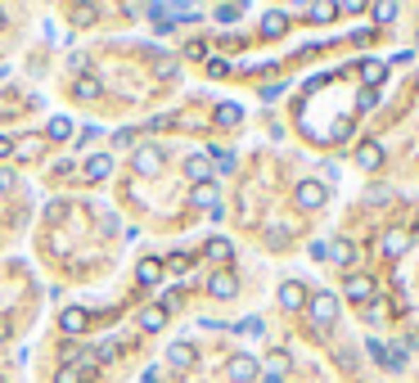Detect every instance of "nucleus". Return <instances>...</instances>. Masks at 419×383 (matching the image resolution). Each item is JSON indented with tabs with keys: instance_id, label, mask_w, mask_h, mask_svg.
<instances>
[{
	"instance_id": "nucleus-5",
	"label": "nucleus",
	"mask_w": 419,
	"mask_h": 383,
	"mask_svg": "<svg viewBox=\"0 0 419 383\" xmlns=\"http://www.w3.org/2000/svg\"><path fill=\"white\" fill-rule=\"evenodd\" d=\"M356 167H361V171H379V167H384V144H379V140H361V144H356Z\"/></svg>"
},
{
	"instance_id": "nucleus-19",
	"label": "nucleus",
	"mask_w": 419,
	"mask_h": 383,
	"mask_svg": "<svg viewBox=\"0 0 419 383\" xmlns=\"http://www.w3.org/2000/svg\"><path fill=\"white\" fill-rule=\"evenodd\" d=\"M167 361L176 365V370H190V365H194V348H190V343H171V348H167Z\"/></svg>"
},
{
	"instance_id": "nucleus-13",
	"label": "nucleus",
	"mask_w": 419,
	"mask_h": 383,
	"mask_svg": "<svg viewBox=\"0 0 419 383\" xmlns=\"http://www.w3.org/2000/svg\"><path fill=\"white\" fill-rule=\"evenodd\" d=\"M388 77V59H365L361 64V81L369 86V91H379V81Z\"/></svg>"
},
{
	"instance_id": "nucleus-31",
	"label": "nucleus",
	"mask_w": 419,
	"mask_h": 383,
	"mask_svg": "<svg viewBox=\"0 0 419 383\" xmlns=\"http://www.w3.org/2000/svg\"><path fill=\"white\" fill-rule=\"evenodd\" d=\"M167 270H171V275H185V270H190V257H185V253H171V257H167Z\"/></svg>"
},
{
	"instance_id": "nucleus-15",
	"label": "nucleus",
	"mask_w": 419,
	"mask_h": 383,
	"mask_svg": "<svg viewBox=\"0 0 419 383\" xmlns=\"http://www.w3.org/2000/svg\"><path fill=\"white\" fill-rule=\"evenodd\" d=\"M207 262H217V266H226L230 262V257H235V248H230V239H221V234H217V239H207Z\"/></svg>"
},
{
	"instance_id": "nucleus-17",
	"label": "nucleus",
	"mask_w": 419,
	"mask_h": 383,
	"mask_svg": "<svg viewBox=\"0 0 419 383\" xmlns=\"http://www.w3.org/2000/svg\"><path fill=\"white\" fill-rule=\"evenodd\" d=\"M212 122H217V127H239V122H243V108H239V104H217Z\"/></svg>"
},
{
	"instance_id": "nucleus-40",
	"label": "nucleus",
	"mask_w": 419,
	"mask_h": 383,
	"mask_svg": "<svg viewBox=\"0 0 419 383\" xmlns=\"http://www.w3.org/2000/svg\"><path fill=\"white\" fill-rule=\"evenodd\" d=\"M9 190H14V171L0 167V194H9Z\"/></svg>"
},
{
	"instance_id": "nucleus-7",
	"label": "nucleus",
	"mask_w": 419,
	"mask_h": 383,
	"mask_svg": "<svg viewBox=\"0 0 419 383\" xmlns=\"http://www.w3.org/2000/svg\"><path fill=\"white\" fill-rule=\"evenodd\" d=\"M207 293H212L217 302H230V298H235V293H239V280L230 275V270H217V275L207 280Z\"/></svg>"
},
{
	"instance_id": "nucleus-35",
	"label": "nucleus",
	"mask_w": 419,
	"mask_h": 383,
	"mask_svg": "<svg viewBox=\"0 0 419 383\" xmlns=\"http://www.w3.org/2000/svg\"><path fill=\"white\" fill-rule=\"evenodd\" d=\"M185 59H203L207 64V45L203 41H185Z\"/></svg>"
},
{
	"instance_id": "nucleus-44",
	"label": "nucleus",
	"mask_w": 419,
	"mask_h": 383,
	"mask_svg": "<svg viewBox=\"0 0 419 383\" xmlns=\"http://www.w3.org/2000/svg\"><path fill=\"white\" fill-rule=\"evenodd\" d=\"M0 28H5V9H0Z\"/></svg>"
},
{
	"instance_id": "nucleus-29",
	"label": "nucleus",
	"mask_w": 419,
	"mask_h": 383,
	"mask_svg": "<svg viewBox=\"0 0 419 383\" xmlns=\"http://www.w3.org/2000/svg\"><path fill=\"white\" fill-rule=\"evenodd\" d=\"M239 333H248V338H262V333H266V325H262L257 316H248V320H239Z\"/></svg>"
},
{
	"instance_id": "nucleus-27",
	"label": "nucleus",
	"mask_w": 419,
	"mask_h": 383,
	"mask_svg": "<svg viewBox=\"0 0 419 383\" xmlns=\"http://www.w3.org/2000/svg\"><path fill=\"white\" fill-rule=\"evenodd\" d=\"M14 154H18V158H36V154H41V140H36V135H28V140L14 144Z\"/></svg>"
},
{
	"instance_id": "nucleus-41",
	"label": "nucleus",
	"mask_w": 419,
	"mask_h": 383,
	"mask_svg": "<svg viewBox=\"0 0 419 383\" xmlns=\"http://www.w3.org/2000/svg\"><path fill=\"white\" fill-rule=\"evenodd\" d=\"M113 140H117V149H131V144H135V131H117Z\"/></svg>"
},
{
	"instance_id": "nucleus-32",
	"label": "nucleus",
	"mask_w": 419,
	"mask_h": 383,
	"mask_svg": "<svg viewBox=\"0 0 419 383\" xmlns=\"http://www.w3.org/2000/svg\"><path fill=\"white\" fill-rule=\"evenodd\" d=\"M212 158V171H235V154H207Z\"/></svg>"
},
{
	"instance_id": "nucleus-36",
	"label": "nucleus",
	"mask_w": 419,
	"mask_h": 383,
	"mask_svg": "<svg viewBox=\"0 0 419 383\" xmlns=\"http://www.w3.org/2000/svg\"><path fill=\"white\" fill-rule=\"evenodd\" d=\"M158 307H163V311H176V307H180V289H167V293H163V302H158Z\"/></svg>"
},
{
	"instance_id": "nucleus-14",
	"label": "nucleus",
	"mask_w": 419,
	"mask_h": 383,
	"mask_svg": "<svg viewBox=\"0 0 419 383\" xmlns=\"http://www.w3.org/2000/svg\"><path fill=\"white\" fill-rule=\"evenodd\" d=\"M72 95H77V100H100L104 86H100V77H91V72H86V77L72 81Z\"/></svg>"
},
{
	"instance_id": "nucleus-30",
	"label": "nucleus",
	"mask_w": 419,
	"mask_h": 383,
	"mask_svg": "<svg viewBox=\"0 0 419 383\" xmlns=\"http://www.w3.org/2000/svg\"><path fill=\"white\" fill-rule=\"evenodd\" d=\"M226 72H230V59H221V55L207 59V77H226Z\"/></svg>"
},
{
	"instance_id": "nucleus-2",
	"label": "nucleus",
	"mask_w": 419,
	"mask_h": 383,
	"mask_svg": "<svg viewBox=\"0 0 419 383\" xmlns=\"http://www.w3.org/2000/svg\"><path fill=\"white\" fill-rule=\"evenodd\" d=\"M226 375H230V383H257V379H262V365H257V356L239 352V356H230V361H226Z\"/></svg>"
},
{
	"instance_id": "nucleus-6",
	"label": "nucleus",
	"mask_w": 419,
	"mask_h": 383,
	"mask_svg": "<svg viewBox=\"0 0 419 383\" xmlns=\"http://www.w3.org/2000/svg\"><path fill=\"white\" fill-rule=\"evenodd\" d=\"M190 203L203 207V212H212V217H221V194H217L212 181H207V185H194V190H190Z\"/></svg>"
},
{
	"instance_id": "nucleus-37",
	"label": "nucleus",
	"mask_w": 419,
	"mask_h": 383,
	"mask_svg": "<svg viewBox=\"0 0 419 383\" xmlns=\"http://www.w3.org/2000/svg\"><path fill=\"white\" fill-rule=\"evenodd\" d=\"M384 311H388L384 302H369V307H365V320H369V325H379V320H384Z\"/></svg>"
},
{
	"instance_id": "nucleus-42",
	"label": "nucleus",
	"mask_w": 419,
	"mask_h": 383,
	"mask_svg": "<svg viewBox=\"0 0 419 383\" xmlns=\"http://www.w3.org/2000/svg\"><path fill=\"white\" fill-rule=\"evenodd\" d=\"M54 383H81V379H77V370H68V365H64V370L54 375Z\"/></svg>"
},
{
	"instance_id": "nucleus-8",
	"label": "nucleus",
	"mask_w": 419,
	"mask_h": 383,
	"mask_svg": "<svg viewBox=\"0 0 419 383\" xmlns=\"http://www.w3.org/2000/svg\"><path fill=\"white\" fill-rule=\"evenodd\" d=\"M280 307H285V311H306V289H302L298 280L280 284Z\"/></svg>"
},
{
	"instance_id": "nucleus-1",
	"label": "nucleus",
	"mask_w": 419,
	"mask_h": 383,
	"mask_svg": "<svg viewBox=\"0 0 419 383\" xmlns=\"http://www.w3.org/2000/svg\"><path fill=\"white\" fill-rule=\"evenodd\" d=\"M306 316H311L316 329H329L338 320V298H334V293H316V298H306Z\"/></svg>"
},
{
	"instance_id": "nucleus-12",
	"label": "nucleus",
	"mask_w": 419,
	"mask_h": 383,
	"mask_svg": "<svg viewBox=\"0 0 419 383\" xmlns=\"http://www.w3.org/2000/svg\"><path fill=\"white\" fill-rule=\"evenodd\" d=\"M325 257H329V262H338V266H352L356 262V244L352 239H329Z\"/></svg>"
},
{
	"instance_id": "nucleus-23",
	"label": "nucleus",
	"mask_w": 419,
	"mask_h": 383,
	"mask_svg": "<svg viewBox=\"0 0 419 383\" xmlns=\"http://www.w3.org/2000/svg\"><path fill=\"white\" fill-rule=\"evenodd\" d=\"M135 275H140V284H158V280H163V262H154V257H144V262L135 266Z\"/></svg>"
},
{
	"instance_id": "nucleus-4",
	"label": "nucleus",
	"mask_w": 419,
	"mask_h": 383,
	"mask_svg": "<svg viewBox=\"0 0 419 383\" xmlns=\"http://www.w3.org/2000/svg\"><path fill=\"white\" fill-rule=\"evenodd\" d=\"M163 167H167V154L158 144H135V171L140 176H158Z\"/></svg>"
},
{
	"instance_id": "nucleus-9",
	"label": "nucleus",
	"mask_w": 419,
	"mask_h": 383,
	"mask_svg": "<svg viewBox=\"0 0 419 383\" xmlns=\"http://www.w3.org/2000/svg\"><path fill=\"white\" fill-rule=\"evenodd\" d=\"M185 176H190L194 185H207V181H212V158H207V154H190V158H185Z\"/></svg>"
},
{
	"instance_id": "nucleus-21",
	"label": "nucleus",
	"mask_w": 419,
	"mask_h": 383,
	"mask_svg": "<svg viewBox=\"0 0 419 383\" xmlns=\"http://www.w3.org/2000/svg\"><path fill=\"white\" fill-rule=\"evenodd\" d=\"M285 370H289V356L275 352V356H270V365H266V375H262V383H285Z\"/></svg>"
},
{
	"instance_id": "nucleus-10",
	"label": "nucleus",
	"mask_w": 419,
	"mask_h": 383,
	"mask_svg": "<svg viewBox=\"0 0 419 383\" xmlns=\"http://www.w3.org/2000/svg\"><path fill=\"white\" fill-rule=\"evenodd\" d=\"M108 171H113V154H95V158H86L81 176L91 185H100V181H108Z\"/></svg>"
},
{
	"instance_id": "nucleus-34",
	"label": "nucleus",
	"mask_w": 419,
	"mask_h": 383,
	"mask_svg": "<svg viewBox=\"0 0 419 383\" xmlns=\"http://www.w3.org/2000/svg\"><path fill=\"white\" fill-rule=\"evenodd\" d=\"M239 14H243L239 5H217V23H235Z\"/></svg>"
},
{
	"instance_id": "nucleus-25",
	"label": "nucleus",
	"mask_w": 419,
	"mask_h": 383,
	"mask_svg": "<svg viewBox=\"0 0 419 383\" xmlns=\"http://www.w3.org/2000/svg\"><path fill=\"white\" fill-rule=\"evenodd\" d=\"M369 14H374V23H392L397 18V5H392V0H379V5H369Z\"/></svg>"
},
{
	"instance_id": "nucleus-43",
	"label": "nucleus",
	"mask_w": 419,
	"mask_h": 383,
	"mask_svg": "<svg viewBox=\"0 0 419 383\" xmlns=\"http://www.w3.org/2000/svg\"><path fill=\"white\" fill-rule=\"evenodd\" d=\"M9 154H14V140H9V135L0 131V158H9Z\"/></svg>"
},
{
	"instance_id": "nucleus-39",
	"label": "nucleus",
	"mask_w": 419,
	"mask_h": 383,
	"mask_svg": "<svg viewBox=\"0 0 419 383\" xmlns=\"http://www.w3.org/2000/svg\"><path fill=\"white\" fill-rule=\"evenodd\" d=\"M86 64H91V59H86V55H72V59H68V68L77 72V77H86Z\"/></svg>"
},
{
	"instance_id": "nucleus-38",
	"label": "nucleus",
	"mask_w": 419,
	"mask_h": 383,
	"mask_svg": "<svg viewBox=\"0 0 419 383\" xmlns=\"http://www.w3.org/2000/svg\"><path fill=\"white\" fill-rule=\"evenodd\" d=\"M176 122H180L176 113H167V118H154V122H149V131H167V127H176Z\"/></svg>"
},
{
	"instance_id": "nucleus-11",
	"label": "nucleus",
	"mask_w": 419,
	"mask_h": 383,
	"mask_svg": "<svg viewBox=\"0 0 419 383\" xmlns=\"http://www.w3.org/2000/svg\"><path fill=\"white\" fill-rule=\"evenodd\" d=\"M348 298L369 307V302H374V280H369V275H348Z\"/></svg>"
},
{
	"instance_id": "nucleus-26",
	"label": "nucleus",
	"mask_w": 419,
	"mask_h": 383,
	"mask_svg": "<svg viewBox=\"0 0 419 383\" xmlns=\"http://www.w3.org/2000/svg\"><path fill=\"white\" fill-rule=\"evenodd\" d=\"M95 18H100V9H95V5H77V9H72V23H77V28H91Z\"/></svg>"
},
{
	"instance_id": "nucleus-24",
	"label": "nucleus",
	"mask_w": 419,
	"mask_h": 383,
	"mask_svg": "<svg viewBox=\"0 0 419 383\" xmlns=\"http://www.w3.org/2000/svg\"><path fill=\"white\" fill-rule=\"evenodd\" d=\"M45 135H50V140H68V135H72V122H68V118H50Z\"/></svg>"
},
{
	"instance_id": "nucleus-3",
	"label": "nucleus",
	"mask_w": 419,
	"mask_h": 383,
	"mask_svg": "<svg viewBox=\"0 0 419 383\" xmlns=\"http://www.w3.org/2000/svg\"><path fill=\"white\" fill-rule=\"evenodd\" d=\"M329 199V190L320 181H298V190H293V203L302 207V212H316V207H325Z\"/></svg>"
},
{
	"instance_id": "nucleus-22",
	"label": "nucleus",
	"mask_w": 419,
	"mask_h": 383,
	"mask_svg": "<svg viewBox=\"0 0 419 383\" xmlns=\"http://www.w3.org/2000/svg\"><path fill=\"white\" fill-rule=\"evenodd\" d=\"M59 325H64V333H81L86 329V311L81 307H68V311L59 316Z\"/></svg>"
},
{
	"instance_id": "nucleus-33",
	"label": "nucleus",
	"mask_w": 419,
	"mask_h": 383,
	"mask_svg": "<svg viewBox=\"0 0 419 383\" xmlns=\"http://www.w3.org/2000/svg\"><path fill=\"white\" fill-rule=\"evenodd\" d=\"M158 77H163V81H171V77H176V59L158 55Z\"/></svg>"
},
{
	"instance_id": "nucleus-20",
	"label": "nucleus",
	"mask_w": 419,
	"mask_h": 383,
	"mask_svg": "<svg viewBox=\"0 0 419 383\" xmlns=\"http://www.w3.org/2000/svg\"><path fill=\"white\" fill-rule=\"evenodd\" d=\"M406 248H411V234H401V230H388L384 234V253L388 257H401Z\"/></svg>"
},
{
	"instance_id": "nucleus-28",
	"label": "nucleus",
	"mask_w": 419,
	"mask_h": 383,
	"mask_svg": "<svg viewBox=\"0 0 419 383\" xmlns=\"http://www.w3.org/2000/svg\"><path fill=\"white\" fill-rule=\"evenodd\" d=\"M306 14H311L316 23H329V18L338 14V5H306Z\"/></svg>"
},
{
	"instance_id": "nucleus-16",
	"label": "nucleus",
	"mask_w": 419,
	"mask_h": 383,
	"mask_svg": "<svg viewBox=\"0 0 419 383\" xmlns=\"http://www.w3.org/2000/svg\"><path fill=\"white\" fill-rule=\"evenodd\" d=\"M289 32V18L280 14V9H270V14L262 18V36H270V41H275V36H285Z\"/></svg>"
},
{
	"instance_id": "nucleus-18",
	"label": "nucleus",
	"mask_w": 419,
	"mask_h": 383,
	"mask_svg": "<svg viewBox=\"0 0 419 383\" xmlns=\"http://www.w3.org/2000/svg\"><path fill=\"white\" fill-rule=\"evenodd\" d=\"M163 325H167V311H163V307H144V311H140V329H144V333H158Z\"/></svg>"
}]
</instances>
